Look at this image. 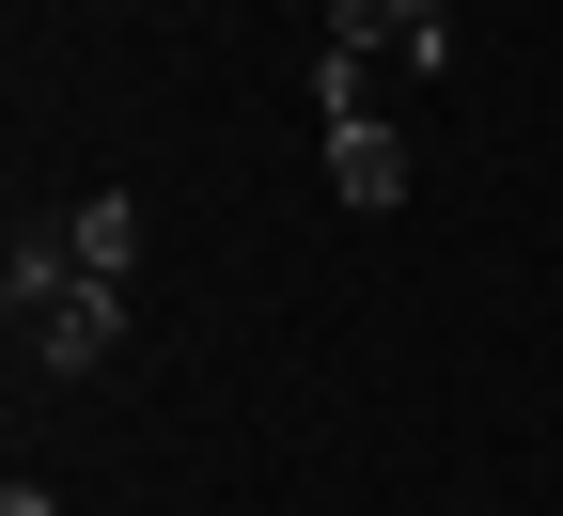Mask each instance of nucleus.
<instances>
[{"label": "nucleus", "instance_id": "obj_1", "mask_svg": "<svg viewBox=\"0 0 563 516\" xmlns=\"http://www.w3.org/2000/svg\"><path fill=\"white\" fill-rule=\"evenodd\" d=\"M0 314H16V344L47 360V376H95V360L125 344V282H95L63 219H16V251H0Z\"/></svg>", "mask_w": 563, "mask_h": 516}, {"label": "nucleus", "instance_id": "obj_2", "mask_svg": "<svg viewBox=\"0 0 563 516\" xmlns=\"http://www.w3.org/2000/svg\"><path fill=\"white\" fill-rule=\"evenodd\" d=\"M313 110H329V188L361 204V219H391L407 204V125L376 110V63L361 47H313Z\"/></svg>", "mask_w": 563, "mask_h": 516}, {"label": "nucleus", "instance_id": "obj_3", "mask_svg": "<svg viewBox=\"0 0 563 516\" xmlns=\"http://www.w3.org/2000/svg\"><path fill=\"white\" fill-rule=\"evenodd\" d=\"M329 47H407V79H439V63H454V17H439V0H329Z\"/></svg>", "mask_w": 563, "mask_h": 516}, {"label": "nucleus", "instance_id": "obj_4", "mask_svg": "<svg viewBox=\"0 0 563 516\" xmlns=\"http://www.w3.org/2000/svg\"><path fill=\"white\" fill-rule=\"evenodd\" d=\"M63 235H79L95 282H125V266H141V204H125V188H79V204H63Z\"/></svg>", "mask_w": 563, "mask_h": 516}, {"label": "nucleus", "instance_id": "obj_5", "mask_svg": "<svg viewBox=\"0 0 563 516\" xmlns=\"http://www.w3.org/2000/svg\"><path fill=\"white\" fill-rule=\"evenodd\" d=\"M0 516H63V501H47V485H32V470H16V485H0Z\"/></svg>", "mask_w": 563, "mask_h": 516}]
</instances>
